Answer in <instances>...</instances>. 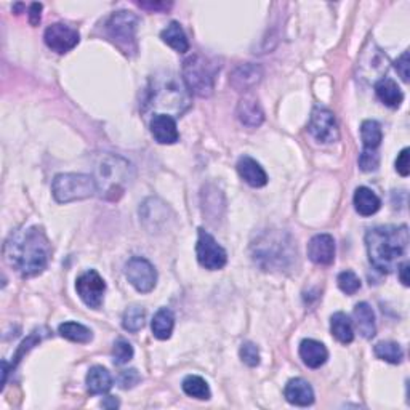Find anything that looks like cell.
<instances>
[{
  "instance_id": "obj_38",
  "label": "cell",
  "mask_w": 410,
  "mask_h": 410,
  "mask_svg": "<svg viewBox=\"0 0 410 410\" xmlns=\"http://www.w3.org/2000/svg\"><path fill=\"white\" fill-rule=\"evenodd\" d=\"M396 172H398L401 177H409V173H410L409 148L402 149V151L398 155V159H396Z\"/></svg>"
},
{
  "instance_id": "obj_28",
  "label": "cell",
  "mask_w": 410,
  "mask_h": 410,
  "mask_svg": "<svg viewBox=\"0 0 410 410\" xmlns=\"http://www.w3.org/2000/svg\"><path fill=\"white\" fill-rule=\"evenodd\" d=\"M183 391L190 396V398L194 399H200V401H207L210 399V388H208V383L199 375H188L183 380Z\"/></svg>"
},
{
  "instance_id": "obj_33",
  "label": "cell",
  "mask_w": 410,
  "mask_h": 410,
  "mask_svg": "<svg viewBox=\"0 0 410 410\" xmlns=\"http://www.w3.org/2000/svg\"><path fill=\"white\" fill-rule=\"evenodd\" d=\"M133 347L130 344L127 340H123V338H117L114 342V348H113V357H114V364L117 366H123V364H127L128 361L133 359Z\"/></svg>"
},
{
  "instance_id": "obj_10",
  "label": "cell",
  "mask_w": 410,
  "mask_h": 410,
  "mask_svg": "<svg viewBox=\"0 0 410 410\" xmlns=\"http://www.w3.org/2000/svg\"><path fill=\"white\" fill-rule=\"evenodd\" d=\"M308 132L311 133L312 138L319 143H335L340 138V130H338V123L334 113L327 108L321 106H316L312 109L308 123Z\"/></svg>"
},
{
  "instance_id": "obj_19",
  "label": "cell",
  "mask_w": 410,
  "mask_h": 410,
  "mask_svg": "<svg viewBox=\"0 0 410 410\" xmlns=\"http://www.w3.org/2000/svg\"><path fill=\"white\" fill-rule=\"evenodd\" d=\"M300 357L304 366H308L309 369H319L327 362L329 351L321 342L307 338L300 343Z\"/></svg>"
},
{
  "instance_id": "obj_31",
  "label": "cell",
  "mask_w": 410,
  "mask_h": 410,
  "mask_svg": "<svg viewBox=\"0 0 410 410\" xmlns=\"http://www.w3.org/2000/svg\"><path fill=\"white\" fill-rule=\"evenodd\" d=\"M375 356L389 364H401L404 359V351L394 342H380L375 344Z\"/></svg>"
},
{
  "instance_id": "obj_5",
  "label": "cell",
  "mask_w": 410,
  "mask_h": 410,
  "mask_svg": "<svg viewBox=\"0 0 410 410\" xmlns=\"http://www.w3.org/2000/svg\"><path fill=\"white\" fill-rule=\"evenodd\" d=\"M217 71V64H213L203 55L196 53L186 58L183 63V81L188 92L200 96V98L212 96Z\"/></svg>"
},
{
  "instance_id": "obj_7",
  "label": "cell",
  "mask_w": 410,
  "mask_h": 410,
  "mask_svg": "<svg viewBox=\"0 0 410 410\" xmlns=\"http://www.w3.org/2000/svg\"><path fill=\"white\" fill-rule=\"evenodd\" d=\"M136 28H138V18L132 11H116L111 15L106 23L108 37L119 47L125 55H133L138 50L136 43Z\"/></svg>"
},
{
  "instance_id": "obj_25",
  "label": "cell",
  "mask_w": 410,
  "mask_h": 410,
  "mask_svg": "<svg viewBox=\"0 0 410 410\" xmlns=\"http://www.w3.org/2000/svg\"><path fill=\"white\" fill-rule=\"evenodd\" d=\"M330 332L343 344H349L354 340L353 322H351V319L344 312H335L330 317Z\"/></svg>"
},
{
  "instance_id": "obj_23",
  "label": "cell",
  "mask_w": 410,
  "mask_h": 410,
  "mask_svg": "<svg viewBox=\"0 0 410 410\" xmlns=\"http://www.w3.org/2000/svg\"><path fill=\"white\" fill-rule=\"evenodd\" d=\"M87 388L92 394H106L113 388V376L103 366H95L87 374Z\"/></svg>"
},
{
  "instance_id": "obj_15",
  "label": "cell",
  "mask_w": 410,
  "mask_h": 410,
  "mask_svg": "<svg viewBox=\"0 0 410 410\" xmlns=\"http://www.w3.org/2000/svg\"><path fill=\"white\" fill-rule=\"evenodd\" d=\"M308 257L316 265H332L335 260V239L330 234H317L309 240Z\"/></svg>"
},
{
  "instance_id": "obj_37",
  "label": "cell",
  "mask_w": 410,
  "mask_h": 410,
  "mask_svg": "<svg viewBox=\"0 0 410 410\" xmlns=\"http://www.w3.org/2000/svg\"><path fill=\"white\" fill-rule=\"evenodd\" d=\"M37 343H41V337H39L37 334L29 335V337H28V340H24V342L21 343V347H19L18 353H16V356H15V362L11 364V369H15L16 364H18L19 361H21L23 354H24V353H28V351H29L31 348H34Z\"/></svg>"
},
{
  "instance_id": "obj_3",
  "label": "cell",
  "mask_w": 410,
  "mask_h": 410,
  "mask_svg": "<svg viewBox=\"0 0 410 410\" xmlns=\"http://www.w3.org/2000/svg\"><path fill=\"white\" fill-rule=\"evenodd\" d=\"M186 87L181 86L177 76L165 73L151 81L145 98V111H155V114H181L190 106Z\"/></svg>"
},
{
  "instance_id": "obj_41",
  "label": "cell",
  "mask_w": 410,
  "mask_h": 410,
  "mask_svg": "<svg viewBox=\"0 0 410 410\" xmlns=\"http://www.w3.org/2000/svg\"><path fill=\"white\" fill-rule=\"evenodd\" d=\"M141 9L149 10V11H164L168 10L172 6V4H165V2H138Z\"/></svg>"
},
{
  "instance_id": "obj_27",
  "label": "cell",
  "mask_w": 410,
  "mask_h": 410,
  "mask_svg": "<svg viewBox=\"0 0 410 410\" xmlns=\"http://www.w3.org/2000/svg\"><path fill=\"white\" fill-rule=\"evenodd\" d=\"M58 334L74 343H90L93 340V332L79 322H63L58 327Z\"/></svg>"
},
{
  "instance_id": "obj_30",
  "label": "cell",
  "mask_w": 410,
  "mask_h": 410,
  "mask_svg": "<svg viewBox=\"0 0 410 410\" xmlns=\"http://www.w3.org/2000/svg\"><path fill=\"white\" fill-rule=\"evenodd\" d=\"M145 321H146V311L141 307H128L123 312L122 317V327L125 329L130 334H136L140 332L143 327H145Z\"/></svg>"
},
{
  "instance_id": "obj_4",
  "label": "cell",
  "mask_w": 410,
  "mask_h": 410,
  "mask_svg": "<svg viewBox=\"0 0 410 410\" xmlns=\"http://www.w3.org/2000/svg\"><path fill=\"white\" fill-rule=\"evenodd\" d=\"M132 165L125 159L113 154L100 155L95 164V181L101 198L108 200L119 199L130 181Z\"/></svg>"
},
{
  "instance_id": "obj_36",
  "label": "cell",
  "mask_w": 410,
  "mask_h": 410,
  "mask_svg": "<svg viewBox=\"0 0 410 410\" xmlns=\"http://www.w3.org/2000/svg\"><path fill=\"white\" fill-rule=\"evenodd\" d=\"M140 380H141L140 374H138V370H136V369L123 370V372L119 376V385L123 389H130V388H133L135 385H138Z\"/></svg>"
},
{
  "instance_id": "obj_14",
  "label": "cell",
  "mask_w": 410,
  "mask_h": 410,
  "mask_svg": "<svg viewBox=\"0 0 410 410\" xmlns=\"http://www.w3.org/2000/svg\"><path fill=\"white\" fill-rule=\"evenodd\" d=\"M149 128L154 140L160 145H175L180 140V132L177 127V121L167 114H154L149 122Z\"/></svg>"
},
{
  "instance_id": "obj_20",
  "label": "cell",
  "mask_w": 410,
  "mask_h": 410,
  "mask_svg": "<svg viewBox=\"0 0 410 410\" xmlns=\"http://www.w3.org/2000/svg\"><path fill=\"white\" fill-rule=\"evenodd\" d=\"M354 324L359 334L370 340L376 334V324H375V312L369 303L361 302L356 304L354 308Z\"/></svg>"
},
{
  "instance_id": "obj_24",
  "label": "cell",
  "mask_w": 410,
  "mask_h": 410,
  "mask_svg": "<svg viewBox=\"0 0 410 410\" xmlns=\"http://www.w3.org/2000/svg\"><path fill=\"white\" fill-rule=\"evenodd\" d=\"M175 327V314L172 309L168 308H160L155 312L151 322V330L153 335L158 338V340H168L172 337V332Z\"/></svg>"
},
{
  "instance_id": "obj_43",
  "label": "cell",
  "mask_w": 410,
  "mask_h": 410,
  "mask_svg": "<svg viewBox=\"0 0 410 410\" xmlns=\"http://www.w3.org/2000/svg\"><path fill=\"white\" fill-rule=\"evenodd\" d=\"M109 399V402L108 401H104L103 402V407H119V401H117L116 398H113V396H111V398H108Z\"/></svg>"
},
{
  "instance_id": "obj_35",
  "label": "cell",
  "mask_w": 410,
  "mask_h": 410,
  "mask_svg": "<svg viewBox=\"0 0 410 410\" xmlns=\"http://www.w3.org/2000/svg\"><path fill=\"white\" fill-rule=\"evenodd\" d=\"M380 165V155L376 149H364L359 155V167L362 172H374Z\"/></svg>"
},
{
  "instance_id": "obj_26",
  "label": "cell",
  "mask_w": 410,
  "mask_h": 410,
  "mask_svg": "<svg viewBox=\"0 0 410 410\" xmlns=\"http://www.w3.org/2000/svg\"><path fill=\"white\" fill-rule=\"evenodd\" d=\"M160 39L164 41L168 47H172L178 53H186L190 50V42L185 34L181 24L177 21H172L167 28L160 32Z\"/></svg>"
},
{
  "instance_id": "obj_1",
  "label": "cell",
  "mask_w": 410,
  "mask_h": 410,
  "mask_svg": "<svg viewBox=\"0 0 410 410\" xmlns=\"http://www.w3.org/2000/svg\"><path fill=\"white\" fill-rule=\"evenodd\" d=\"M5 260L23 277L41 275L47 268L51 247L42 227L29 226L11 234L5 242Z\"/></svg>"
},
{
  "instance_id": "obj_13",
  "label": "cell",
  "mask_w": 410,
  "mask_h": 410,
  "mask_svg": "<svg viewBox=\"0 0 410 410\" xmlns=\"http://www.w3.org/2000/svg\"><path fill=\"white\" fill-rule=\"evenodd\" d=\"M263 69L262 66L253 63L239 64L237 68H234L230 77V83L232 88H236L237 92H249L255 86L262 82Z\"/></svg>"
},
{
  "instance_id": "obj_21",
  "label": "cell",
  "mask_w": 410,
  "mask_h": 410,
  "mask_svg": "<svg viewBox=\"0 0 410 410\" xmlns=\"http://www.w3.org/2000/svg\"><path fill=\"white\" fill-rule=\"evenodd\" d=\"M353 203H354L356 212L362 215V217H372V215L379 212L380 207H381L380 198L376 196L372 190H369V188H366V186L357 188L356 193H354Z\"/></svg>"
},
{
  "instance_id": "obj_11",
  "label": "cell",
  "mask_w": 410,
  "mask_h": 410,
  "mask_svg": "<svg viewBox=\"0 0 410 410\" xmlns=\"http://www.w3.org/2000/svg\"><path fill=\"white\" fill-rule=\"evenodd\" d=\"M76 290L77 295L81 297V300L86 303L88 308L98 309L104 300L106 282H104V279L98 275V271L88 270L77 277Z\"/></svg>"
},
{
  "instance_id": "obj_8",
  "label": "cell",
  "mask_w": 410,
  "mask_h": 410,
  "mask_svg": "<svg viewBox=\"0 0 410 410\" xmlns=\"http://www.w3.org/2000/svg\"><path fill=\"white\" fill-rule=\"evenodd\" d=\"M196 255L200 266L205 270L217 271L225 268L227 263V253L221 247L210 232L200 227L198 232V244H196Z\"/></svg>"
},
{
  "instance_id": "obj_2",
  "label": "cell",
  "mask_w": 410,
  "mask_h": 410,
  "mask_svg": "<svg viewBox=\"0 0 410 410\" xmlns=\"http://www.w3.org/2000/svg\"><path fill=\"white\" fill-rule=\"evenodd\" d=\"M369 260L380 272H391L399 266L409 247V227L379 226L366 234Z\"/></svg>"
},
{
  "instance_id": "obj_12",
  "label": "cell",
  "mask_w": 410,
  "mask_h": 410,
  "mask_svg": "<svg viewBox=\"0 0 410 410\" xmlns=\"http://www.w3.org/2000/svg\"><path fill=\"white\" fill-rule=\"evenodd\" d=\"M43 41L51 51H56V53L64 55L73 50L74 47H77V43H79L81 41V36H79V32H77L74 28H71V26L55 23L45 29Z\"/></svg>"
},
{
  "instance_id": "obj_9",
  "label": "cell",
  "mask_w": 410,
  "mask_h": 410,
  "mask_svg": "<svg viewBox=\"0 0 410 410\" xmlns=\"http://www.w3.org/2000/svg\"><path fill=\"white\" fill-rule=\"evenodd\" d=\"M125 277L140 294H149L158 282V271L146 258L133 257L125 265Z\"/></svg>"
},
{
  "instance_id": "obj_34",
  "label": "cell",
  "mask_w": 410,
  "mask_h": 410,
  "mask_svg": "<svg viewBox=\"0 0 410 410\" xmlns=\"http://www.w3.org/2000/svg\"><path fill=\"white\" fill-rule=\"evenodd\" d=\"M239 356L245 366H249V367H257L260 364V359H262V357H260L258 347L252 342L242 343V347H240L239 349Z\"/></svg>"
},
{
  "instance_id": "obj_29",
  "label": "cell",
  "mask_w": 410,
  "mask_h": 410,
  "mask_svg": "<svg viewBox=\"0 0 410 410\" xmlns=\"http://www.w3.org/2000/svg\"><path fill=\"white\" fill-rule=\"evenodd\" d=\"M361 138L364 149H376L381 145L383 132L380 123L376 121H364L361 125Z\"/></svg>"
},
{
  "instance_id": "obj_22",
  "label": "cell",
  "mask_w": 410,
  "mask_h": 410,
  "mask_svg": "<svg viewBox=\"0 0 410 410\" xmlns=\"http://www.w3.org/2000/svg\"><path fill=\"white\" fill-rule=\"evenodd\" d=\"M375 93L388 108H399L402 100H404V93H402L398 83L393 79H388V77L375 82Z\"/></svg>"
},
{
  "instance_id": "obj_17",
  "label": "cell",
  "mask_w": 410,
  "mask_h": 410,
  "mask_svg": "<svg viewBox=\"0 0 410 410\" xmlns=\"http://www.w3.org/2000/svg\"><path fill=\"white\" fill-rule=\"evenodd\" d=\"M284 396L292 406L308 407L314 402V389L307 380L292 379L284 388Z\"/></svg>"
},
{
  "instance_id": "obj_42",
  "label": "cell",
  "mask_w": 410,
  "mask_h": 410,
  "mask_svg": "<svg viewBox=\"0 0 410 410\" xmlns=\"http://www.w3.org/2000/svg\"><path fill=\"white\" fill-rule=\"evenodd\" d=\"M398 271H399V279H401V282L406 285H409V262H402L399 266H398Z\"/></svg>"
},
{
  "instance_id": "obj_16",
  "label": "cell",
  "mask_w": 410,
  "mask_h": 410,
  "mask_svg": "<svg viewBox=\"0 0 410 410\" xmlns=\"http://www.w3.org/2000/svg\"><path fill=\"white\" fill-rule=\"evenodd\" d=\"M237 119L245 127L257 128L265 121V113L260 101L253 95H245L237 104Z\"/></svg>"
},
{
  "instance_id": "obj_6",
  "label": "cell",
  "mask_w": 410,
  "mask_h": 410,
  "mask_svg": "<svg viewBox=\"0 0 410 410\" xmlns=\"http://www.w3.org/2000/svg\"><path fill=\"white\" fill-rule=\"evenodd\" d=\"M51 193L58 204H69L74 200L93 198L98 193L96 181L90 175L83 173H60L51 185Z\"/></svg>"
},
{
  "instance_id": "obj_32",
  "label": "cell",
  "mask_w": 410,
  "mask_h": 410,
  "mask_svg": "<svg viewBox=\"0 0 410 410\" xmlns=\"http://www.w3.org/2000/svg\"><path fill=\"white\" fill-rule=\"evenodd\" d=\"M337 282H338V287H340V290L347 295H354L356 292L361 289V279L356 276L354 271H349V270L340 272V275H338Z\"/></svg>"
},
{
  "instance_id": "obj_18",
  "label": "cell",
  "mask_w": 410,
  "mask_h": 410,
  "mask_svg": "<svg viewBox=\"0 0 410 410\" xmlns=\"http://www.w3.org/2000/svg\"><path fill=\"white\" fill-rule=\"evenodd\" d=\"M237 172L247 185L252 188H263L268 183V175H266L265 168L258 164L255 159L244 155L237 162Z\"/></svg>"
},
{
  "instance_id": "obj_39",
  "label": "cell",
  "mask_w": 410,
  "mask_h": 410,
  "mask_svg": "<svg viewBox=\"0 0 410 410\" xmlns=\"http://www.w3.org/2000/svg\"><path fill=\"white\" fill-rule=\"evenodd\" d=\"M396 69H398V73L401 74L402 81L409 82V51H404L399 60L396 61Z\"/></svg>"
},
{
  "instance_id": "obj_40",
  "label": "cell",
  "mask_w": 410,
  "mask_h": 410,
  "mask_svg": "<svg viewBox=\"0 0 410 410\" xmlns=\"http://www.w3.org/2000/svg\"><path fill=\"white\" fill-rule=\"evenodd\" d=\"M42 4H32L29 6V23L32 26H37L41 23V16H42Z\"/></svg>"
}]
</instances>
